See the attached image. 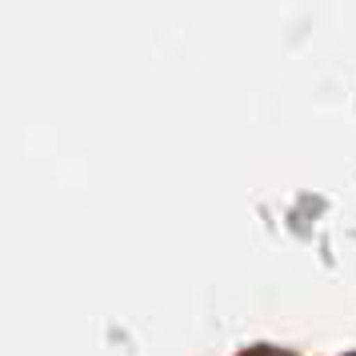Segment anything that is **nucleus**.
Returning <instances> with one entry per match:
<instances>
[{
  "instance_id": "f257e3e1",
  "label": "nucleus",
  "mask_w": 356,
  "mask_h": 356,
  "mask_svg": "<svg viewBox=\"0 0 356 356\" xmlns=\"http://www.w3.org/2000/svg\"><path fill=\"white\" fill-rule=\"evenodd\" d=\"M252 356H280V353H252Z\"/></svg>"
}]
</instances>
